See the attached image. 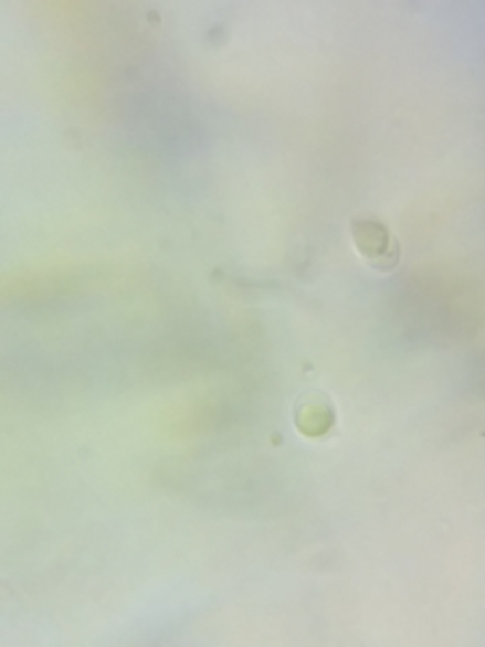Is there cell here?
Masks as SVG:
<instances>
[{
	"mask_svg": "<svg viewBox=\"0 0 485 647\" xmlns=\"http://www.w3.org/2000/svg\"><path fill=\"white\" fill-rule=\"evenodd\" d=\"M354 241L359 252L367 256L372 267L378 271H391L399 262V243L391 237V232L378 222V219H354L351 224Z\"/></svg>",
	"mask_w": 485,
	"mask_h": 647,
	"instance_id": "1",
	"label": "cell"
},
{
	"mask_svg": "<svg viewBox=\"0 0 485 647\" xmlns=\"http://www.w3.org/2000/svg\"><path fill=\"white\" fill-rule=\"evenodd\" d=\"M335 424V411L331 402L324 394L313 392L305 394L303 402L297 405V426L305 437H321L327 435Z\"/></svg>",
	"mask_w": 485,
	"mask_h": 647,
	"instance_id": "2",
	"label": "cell"
}]
</instances>
